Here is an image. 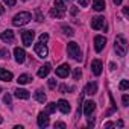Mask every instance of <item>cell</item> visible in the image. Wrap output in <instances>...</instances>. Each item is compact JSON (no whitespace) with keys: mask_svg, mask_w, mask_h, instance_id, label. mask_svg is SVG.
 <instances>
[{"mask_svg":"<svg viewBox=\"0 0 129 129\" xmlns=\"http://www.w3.org/2000/svg\"><path fill=\"white\" fill-rule=\"evenodd\" d=\"M67 52H69V56H72L73 59H76V61H82V52H81V49H79V46H78V43H75V41H72V43H69V46H67Z\"/></svg>","mask_w":129,"mask_h":129,"instance_id":"1","label":"cell"},{"mask_svg":"<svg viewBox=\"0 0 129 129\" xmlns=\"http://www.w3.org/2000/svg\"><path fill=\"white\" fill-rule=\"evenodd\" d=\"M30 20H32V15H30V12H20V14H17V15L14 17V20H12V24L20 27V26H24V24H27Z\"/></svg>","mask_w":129,"mask_h":129,"instance_id":"2","label":"cell"},{"mask_svg":"<svg viewBox=\"0 0 129 129\" xmlns=\"http://www.w3.org/2000/svg\"><path fill=\"white\" fill-rule=\"evenodd\" d=\"M114 49H115V52H117V55H118V56H124V55H126V50H127V43H126V40H124L121 35H118V37L115 38Z\"/></svg>","mask_w":129,"mask_h":129,"instance_id":"3","label":"cell"},{"mask_svg":"<svg viewBox=\"0 0 129 129\" xmlns=\"http://www.w3.org/2000/svg\"><path fill=\"white\" fill-rule=\"evenodd\" d=\"M34 37H35V32H34V30H23V32H21V40H23V44H24L26 47L32 46Z\"/></svg>","mask_w":129,"mask_h":129,"instance_id":"4","label":"cell"},{"mask_svg":"<svg viewBox=\"0 0 129 129\" xmlns=\"http://www.w3.org/2000/svg\"><path fill=\"white\" fill-rule=\"evenodd\" d=\"M91 27L99 30V29H105L106 30V24H105V17H94L93 21H91Z\"/></svg>","mask_w":129,"mask_h":129,"instance_id":"5","label":"cell"},{"mask_svg":"<svg viewBox=\"0 0 129 129\" xmlns=\"http://www.w3.org/2000/svg\"><path fill=\"white\" fill-rule=\"evenodd\" d=\"M105 44H106V38L105 37H102V35H96L94 37V49H96V52H102Z\"/></svg>","mask_w":129,"mask_h":129,"instance_id":"6","label":"cell"},{"mask_svg":"<svg viewBox=\"0 0 129 129\" xmlns=\"http://www.w3.org/2000/svg\"><path fill=\"white\" fill-rule=\"evenodd\" d=\"M35 52H37L38 58H46L49 55V50H47V47H46L44 43H37L35 44Z\"/></svg>","mask_w":129,"mask_h":129,"instance_id":"7","label":"cell"},{"mask_svg":"<svg viewBox=\"0 0 129 129\" xmlns=\"http://www.w3.org/2000/svg\"><path fill=\"white\" fill-rule=\"evenodd\" d=\"M70 73V66L69 64H62V66H59L56 69V76L58 78H67Z\"/></svg>","mask_w":129,"mask_h":129,"instance_id":"8","label":"cell"},{"mask_svg":"<svg viewBox=\"0 0 129 129\" xmlns=\"http://www.w3.org/2000/svg\"><path fill=\"white\" fill-rule=\"evenodd\" d=\"M102 61H99V59H94L93 62H91V72H93V75H96V76H100L102 75Z\"/></svg>","mask_w":129,"mask_h":129,"instance_id":"9","label":"cell"},{"mask_svg":"<svg viewBox=\"0 0 129 129\" xmlns=\"http://www.w3.org/2000/svg\"><path fill=\"white\" fill-rule=\"evenodd\" d=\"M94 109H96V103L93 102V100H87L85 103H84V114L88 117V115H91L93 112H94Z\"/></svg>","mask_w":129,"mask_h":129,"instance_id":"10","label":"cell"},{"mask_svg":"<svg viewBox=\"0 0 129 129\" xmlns=\"http://www.w3.org/2000/svg\"><path fill=\"white\" fill-rule=\"evenodd\" d=\"M59 109H61V112L62 114H69L70 111H72V106H70V103L67 102V100H64V99H61L59 102H58V105H56Z\"/></svg>","mask_w":129,"mask_h":129,"instance_id":"11","label":"cell"},{"mask_svg":"<svg viewBox=\"0 0 129 129\" xmlns=\"http://www.w3.org/2000/svg\"><path fill=\"white\" fill-rule=\"evenodd\" d=\"M0 40H2L3 43H14V32L11 29L2 32V35H0Z\"/></svg>","mask_w":129,"mask_h":129,"instance_id":"12","label":"cell"},{"mask_svg":"<svg viewBox=\"0 0 129 129\" xmlns=\"http://www.w3.org/2000/svg\"><path fill=\"white\" fill-rule=\"evenodd\" d=\"M14 55H15V61H17L18 64L24 62V59H26V52H24L23 49H20V47H15V50H14Z\"/></svg>","mask_w":129,"mask_h":129,"instance_id":"13","label":"cell"},{"mask_svg":"<svg viewBox=\"0 0 129 129\" xmlns=\"http://www.w3.org/2000/svg\"><path fill=\"white\" fill-rule=\"evenodd\" d=\"M38 126L40 127H47L49 126V117L46 112H40L38 114Z\"/></svg>","mask_w":129,"mask_h":129,"instance_id":"14","label":"cell"},{"mask_svg":"<svg viewBox=\"0 0 129 129\" xmlns=\"http://www.w3.org/2000/svg\"><path fill=\"white\" fill-rule=\"evenodd\" d=\"M0 81H5V82L12 81V73L8 72L6 69H0Z\"/></svg>","mask_w":129,"mask_h":129,"instance_id":"15","label":"cell"},{"mask_svg":"<svg viewBox=\"0 0 129 129\" xmlns=\"http://www.w3.org/2000/svg\"><path fill=\"white\" fill-rule=\"evenodd\" d=\"M50 69H52L50 64H44V66H41L40 70H38V76H40V78H46V76L50 73Z\"/></svg>","mask_w":129,"mask_h":129,"instance_id":"16","label":"cell"},{"mask_svg":"<svg viewBox=\"0 0 129 129\" xmlns=\"http://www.w3.org/2000/svg\"><path fill=\"white\" fill-rule=\"evenodd\" d=\"M105 8H106L105 0H93V9H94V11L100 12V11H103Z\"/></svg>","mask_w":129,"mask_h":129,"instance_id":"17","label":"cell"},{"mask_svg":"<svg viewBox=\"0 0 129 129\" xmlns=\"http://www.w3.org/2000/svg\"><path fill=\"white\" fill-rule=\"evenodd\" d=\"M84 93H85V94H90V96L96 94V93H97V84H96V82H90V84L87 85V88H85Z\"/></svg>","mask_w":129,"mask_h":129,"instance_id":"18","label":"cell"},{"mask_svg":"<svg viewBox=\"0 0 129 129\" xmlns=\"http://www.w3.org/2000/svg\"><path fill=\"white\" fill-rule=\"evenodd\" d=\"M15 97H18V99H29L30 97V94H29V91L27 90H23V88H17L15 90Z\"/></svg>","mask_w":129,"mask_h":129,"instance_id":"19","label":"cell"},{"mask_svg":"<svg viewBox=\"0 0 129 129\" xmlns=\"http://www.w3.org/2000/svg\"><path fill=\"white\" fill-rule=\"evenodd\" d=\"M17 82H18L20 85H26V84L32 82V76H29V75H20L18 79H17Z\"/></svg>","mask_w":129,"mask_h":129,"instance_id":"20","label":"cell"},{"mask_svg":"<svg viewBox=\"0 0 129 129\" xmlns=\"http://www.w3.org/2000/svg\"><path fill=\"white\" fill-rule=\"evenodd\" d=\"M46 99H47V97H46V94H44V91H43V90H37V91H35V100H37V102L44 103V102H46Z\"/></svg>","mask_w":129,"mask_h":129,"instance_id":"21","label":"cell"},{"mask_svg":"<svg viewBox=\"0 0 129 129\" xmlns=\"http://www.w3.org/2000/svg\"><path fill=\"white\" fill-rule=\"evenodd\" d=\"M55 8L59 9L61 12H66V5H64L62 0H55Z\"/></svg>","mask_w":129,"mask_h":129,"instance_id":"22","label":"cell"},{"mask_svg":"<svg viewBox=\"0 0 129 129\" xmlns=\"http://www.w3.org/2000/svg\"><path fill=\"white\" fill-rule=\"evenodd\" d=\"M50 15H52V17H55V18H62V17H64V12H61L59 9L53 8V9L50 11Z\"/></svg>","mask_w":129,"mask_h":129,"instance_id":"23","label":"cell"},{"mask_svg":"<svg viewBox=\"0 0 129 129\" xmlns=\"http://www.w3.org/2000/svg\"><path fill=\"white\" fill-rule=\"evenodd\" d=\"M55 111H56V103L50 102V103L47 105V108H46V111H44V112H46V114L49 115V114H52V112H55Z\"/></svg>","mask_w":129,"mask_h":129,"instance_id":"24","label":"cell"},{"mask_svg":"<svg viewBox=\"0 0 129 129\" xmlns=\"http://www.w3.org/2000/svg\"><path fill=\"white\" fill-rule=\"evenodd\" d=\"M118 88H120L121 91H124V90H127V88H129V81H126V79H123V81L120 82V85H118Z\"/></svg>","mask_w":129,"mask_h":129,"instance_id":"25","label":"cell"},{"mask_svg":"<svg viewBox=\"0 0 129 129\" xmlns=\"http://www.w3.org/2000/svg\"><path fill=\"white\" fill-rule=\"evenodd\" d=\"M62 30H64V34L69 35V37H73V35H75L73 29H72V27H69V26H62Z\"/></svg>","mask_w":129,"mask_h":129,"instance_id":"26","label":"cell"},{"mask_svg":"<svg viewBox=\"0 0 129 129\" xmlns=\"http://www.w3.org/2000/svg\"><path fill=\"white\" fill-rule=\"evenodd\" d=\"M35 15H37V21H38V23L44 21V17H43V14H41L40 9H35Z\"/></svg>","mask_w":129,"mask_h":129,"instance_id":"27","label":"cell"},{"mask_svg":"<svg viewBox=\"0 0 129 129\" xmlns=\"http://www.w3.org/2000/svg\"><path fill=\"white\" fill-rule=\"evenodd\" d=\"M82 76V72H81V69H75V72H73V78H75V81H79V78Z\"/></svg>","mask_w":129,"mask_h":129,"instance_id":"28","label":"cell"},{"mask_svg":"<svg viewBox=\"0 0 129 129\" xmlns=\"http://www.w3.org/2000/svg\"><path fill=\"white\" fill-rule=\"evenodd\" d=\"M0 56H2L3 59H8V58H9V52H8V49H0Z\"/></svg>","mask_w":129,"mask_h":129,"instance_id":"29","label":"cell"},{"mask_svg":"<svg viewBox=\"0 0 129 129\" xmlns=\"http://www.w3.org/2000/svg\"><path fill=\"white\" fill-rule=\"evenodd\" d=\"M47 41H49V35H47V34H41V37H40V43H44V44H46Z\"/></svg>","mask_w":129,"mask_h":129,"instance_id":"30","label":"cell"},{"mask_svg":"<svg viewBox=\"0 0 129 129\" xmlns=\"http://www.w3.org/2000/svg\"><path fill=\"white\" fill-rule=\"evenodd\" d=\"M3 102H5L6 105H9V106H11V103H12V100H11V96H9V94H5V97H3Z\"/></svg>","mask_w":129,"mask_h":129,"instance_id":"31","label":"cell"},{"mask_svg":"<svg viewBox=\"0 0 129 129\" xmlns=\"http://www.w3.org/2000/svg\"><path fill=\"white\" fill-rule=\"evenodd\" d=\"M121 102H123V106H127V105H129V96L124 94V96L121 97Z\"/></svg>","mask_w":129,"mask_h":129,"instance_id":"32","label":"cell"},{"mask_svg":"<svg viewBox=\"0 0 129 129\" xmlns=\"http://www.w3.org/2000/svg\"><path fill=\"white\" fill-rule=\"evenodd\" d=\"M49 87L50 88H55L56 87V79H49Z\"/></svg>","mask_w":129,"mask_h":129,"instance_id":"33","label":"cell"},{"mask_svg":"<svg viewBox=\"0 0 129 129\" xmlns=\"http://www.w3.org/2000/svg\"><path fill=\"white\" fill-rule=\"evenodd\" d=\"M55 127H62L64 129V127H67V126H66V123H62V121H56L55 123Z\"/></svg>","mask_w":129,"mask_h":129,"instance_id":"34","label":"cell"},{"mask_svg":"<svg viewBox=\"0 0 129 129\" xmlns=\"http://www.w3.org/2000/svg\"><path fill=\"white\" fill-rule=\"evenodd\" d=\"M78 2H79V5H81V6H84V8H85V6H88V2H90V0H78Z\"/></svg>","mask_w":129,"mask_h":129,"instance_id":"35","label":"cell"},{"mask_svg":"<svg viewBox=\"0 0 129 129\" xmlns=\"http://www.w3.org/2000/svg\"><path fill=\"white\" fill-rule=\"evenodd\" d=\"M59 91H61V93H67V91H69V87H67V85H61V87H59Z\"/></svg>","mask_w":129,"mask_h":129,"instance_id":"36","label":"cell"},{"mask_svg":"<svg viewBox=\"0 0 129 129\" xmlns=\"http://www.w3.org/2000/svg\"><path fill=\"white\" fill-rule=\"evenodd\" d=\"M5 3H6L8 6H14V5H15V0H5Z\"/></svg>","mask_w":129,"mask_h":129,"instance_id":"37","label":"cell"},{"mask_svg":"<svg viewBox=\"0 0 129 129\" xmlns=\"http://www.w3.org/2000/svg\"><path fill=\"white\" fill-rule=\"evenodd\" d=\"M70 14H72V15H76V14H78V8H76V6H72Z\"/></svg>","mask_w":129,"mask_h":129,"instance_id":"38","label":"cell"},{"mask_svg":"<svg viewBox=\"0 0 129 129\" xmlns=\"http://www.w3.org/2000/svg\"><path fill=\"white\" fill-rule=\"evenodd\" d=\"M88 117H90V115H88ZM93 124H94V118L90 117V118H88V126H93Z\"/></svg>","mask_w":129,"mask_h":129,"instance_id":"39","label":"cell"},{"mask_svg":"<svg viewBox=\"0 0 129 129\" xmlns=\"http://www.w3.org/2000/svg\"><path fill=\"white\" fill-rule=\"evenodd\" d=\"M112 126H114V123H111V121H108V123L103 124V127H112Z\"/></svg>","mask_w":129,"mask_h":129,"instance_id":"40","label":"cell"},{"mask_svg":"<svg viewBox=\"0 0 129 129\" xmlns=\"http://www.w3.org/2000/svg\"><path fill=\"white\" fill-rule=\"evenodd\" d=\"M112 2H114V5H121L123 0H112Z\"/></svg>","mask_w":129,"mask_h":129,"instance_id":"41","label":"cell"},{"mask_svg":"<svg viewBox=\"0 0 129 129\" xmlns=\"http://www.w3.org/2000/svg\"><path fill=\"white\" fill-rule=\"evenodd\" d=\"M123 14L127 17V15H129V9H127V8H124V9H123Z\"/></svg>","mask_w":129,"mask_h":129,"instance_id":"42","label":"cell"},{"mask_svg":"<svg viewBox=\"0 0 129 129\" xmlns=\"http://www.w3.org/2000/svg\"><path fill=\"white\" fill-rule=\"evenodd\" d=\"M5 12V8H3V5H0V14H3Z\"/></svg>","mask_w":129,"mask_h":129,"instance_id":"43","label":"cell"},{"mask_svg":"<svg viewBox=\"0 0 129 129\" xmlns=\"http://www.w3.org/2000/svg\"><path fill=\"white\" fill-rule=\"evenodd\" d=\"M2 123H3V118H2V117H0V124H2Z\"/></svg>","mask_w":129,"mask_h":129,"instance_id":"44","label":"cell"},{"mask_svg":"<svg viewBox=\"0 0 129 129\" xmlns=\"http://www.w3.org/2000/svg\"><path fill=\"white\" fill-rule=\"evenodd\" d=\"M0 91H2V88H0Z\"/></svg>","mask_w":129,"mask_h":129,"instance_id":"45","label":"cell"},{"mask_svg":"<svg viewBox=\"0 0 129 129\" xmlns=\"http://www.w3.org/2000/svg\"><path fill=\"white\" fill-rule=\"evenodd\" d=\"M23 2H26V0H23Z\"/></svg>","mask_w":129,"mask_h":129,"instance_id":"46","label":"cell"}]
</instances>
